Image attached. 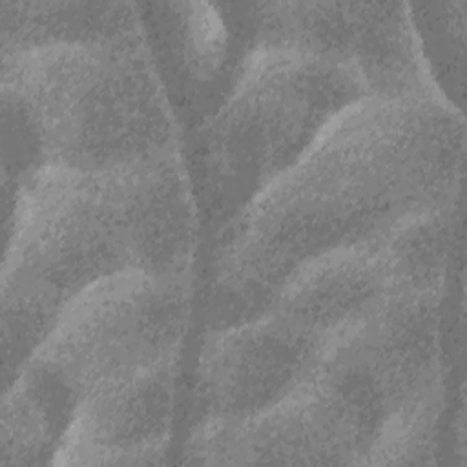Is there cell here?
<instances>
[{
	"label": "cell",
	"mask_w": 467,
	"mask_h": 467,
	"mask_svg": "<svg viewBox=\"0 0 467 467\" xmlns=\"http://www.w3.org/2000/svg\"><path fill=\"white\" fill-rule=\"evenodd\" d=\"M376 434L334 390L308 378L241 421H199L184 447L197 465H363Z\"/></svg>",
	"instance_id": "obj_8"
},
{
	"label": "cell",
	"mask_w": 467,
	"mask_h": 467,
	"mask_svg": "<svg viewBox=\"0 0 467 467\" xmlns=\"http://www.w3.org/2000/svg\"><path fill=\"white\" fill-rule=\"evenodd\" d=\"M179 356L100 385L77 407L53 465H161L166 462Z\"/></svg>",
	"instance_id": "obj_10"
},
{
	"label": "cell",
	"mask_w": 467,
	"mask_h": 467,
	"mask_svg": "<svg viewBox=\"0 0 467 467\" xmlns=\"http://www.w3.org/2000/svg\"><path fill=\"white\" fill-rule=\"evenodd\" d=\"M363 99H372L365 86L336 64L285 47H250L226 99L201 130L202 175L219 230Z\"/></svg>",
	"instance_id": "obj_4"
},
{
	"label": "cell",
	"mask_w": 467,
	"mask_h": 467,
	"mask_svg": "<svg viewBox=\"0 0 467 467\" xmlns=\"http://www.w3.org/2000/svg\"><path fill=\"white\" fill-rule=\"evenodd\" d=\"M139 4L130 2H11L0 4L2 55L33 49L140 40Z\"/></svg>",
	"instance_id": "obj_13"
},
{
	"label": "cell",
	"mask_w": 467,
	"mask_h": 467,
	"mask_svg": "<svg viewBox=\"0 0 467 467\" xmlns=\"http://www.w3.org/2000/svg\"><path fill=\"white\" fill-rule=\"evenodd\" d=\"M2 97L22 113L44 166L104 171L179 151L146 38L2 55Z\"/></svg>",
	"instance_id": "obj_3"
},
{
	"label": "cell",
	"mask_w": 467,
	"mask_h": 467,
	"mask_svg": "<svg viewBox=\"0 0 467 467\" xmlns=\"http://www.w3.org/2000/svg\"><path fill=\"white\" fill-rule=\"evenodd\" d=\"M325 341L275 310L206 330L195 378V423L241 421L274 407L312 376Z\"/></svg>",
	"instance_id": "obj_9"
},
{
	"label": "cell",
	"mask_w": 467,
	"mask_h": 467,
	"mask_svg": "<svg viewBox=\"0 0 467 467\" xmlns=\"http://www.w3.org/2000/svg\"><path fill=\"white\" fill-rule=\"evenodd\" d=\"M387 296H394L376 237L327 252L301 266L279 290L270 310L328 339Z\"/></svg>",
	"instance_id": "obj_11"
},
{
	"label": "cell",
	"mask_w": 467,
	"mask_h": 467,
	"mask_svg": "<svg viewBox=\"0 0 467 467\" xmlns=\"http://www.w3.org/2000/svg\"><path fill=\"white\" fill-rule=\"evenodd\" d=\"M463 155V117L445 99H363L345 109L217 232L208 330L268 312L312 259L458 202Z\"/></svg>",
	"instance_id": "obj_1"
},
{
	"label": "cell",
	"mask_w": 467,
	"mask_h": 467,
	"mask_svg": "<svg viewBox=\"0 0 467 467\" xmlns=\"http://www.w3.org/2000/svg\"><path fill=\"white\" fill-rule=\"evenodd\" d=\"M2 350L33 356L64 308L126 272L192 274L197 212L181 151L104 171L46 166L4 188Z\"/></svg>",
	"instance_id": "obj_2"
},
{
	"label": "cell",
	"mask_w": 467,
	"mask_h": 467,
	"mask_svg": "<svg viewBox=\"0 0 467 467\" xmlns=\"http://www.w3.org/2000/svg\"><path fill=\"white\" fill-rule=\"evenodd\" d=\"M443 292L387 296L325 341L316 379L376 432L401 407L443 381Z\"/></svg>",
	"instance_id": "obj_6"
},
{
	"label": "cell",
	"mask_w": 467,
	"mask_h": 467,
	"mask_svg": "<svg viewBox=\"0 0 467 467\" xmlns=\"http://www.w3.org/2000/svg\"><path fill=\"white\" fill-rule=\"evenodd\" d=\"M443 381L396 410L381 427L363 465H432L436 463Z\"/></svg>",
	"instance_id": "obj_15"
},
{
	"label": "cell",
	"mask_w": 467,
	"mask_h": 467,
	"mask_svg": "<svg viewBox=\"0 0 467 467\" xmlns=\"http://www.w3.org/2000/svg\"><path fill=\"white\" fill-rule=\"evenodd\" d=\"M254 9L250 47H285L323 58L350 71L372 99H443L409 4L270 2Z\"/></svg>",
	"instance_id": "obj_7"
},
{
	"label": "cell",
	"mask_w": 467,
	"mask_h": 467,
	"mask_svg": "<svg viewBox=\"0 0 467 467\" xmlns=\"http://www.w3.org/2000/svg\"><path fill=\"white\" fill-rule=\"evenodd\" d=\"M78 400L35 356L4 387L0 467L53 465Z\"/></svg>",
	"instance_id": "obj_12"
},
{
	"label": "cell",
	"mask_w": 467,
	"mask_h": 467,
	"mask_svg": "<svg viewBox=\"0 0 467 467\" xmlns=\"http://www.w3.org/2000/svg\"><path fill=\"white\" fill-rule=\"evenodd\" d=\"M192 274L126 272L78 294L33 354L80 401L100 385L181 354Z\"/></svg>",
	"instance_id": "obj_5"
},
{
	"label": "cell",
	"mask_w": 467,
	"mask_h": 467,
	"mask_svg": "<svg viewBox=\"0 0 467 467\" xmlns=\"http://www.w3.org/2000/svg\"><path fill=\"white\" fill-rule=\"evenodd\" d=\"M456 202L418 213L376 237L394 294L443 292L454 243Z\"/></svg>",
	"instance_id": "obj_14"
}]
</instances>
